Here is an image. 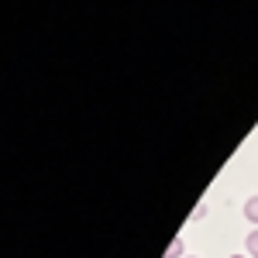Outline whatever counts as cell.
Wrapping results in <instances>:
<instances>
[{
	"instance_id": "1",
	"label": "cell",
	"mask_w": 258,
	"mask_h": 258,
	"mask_svg": "<svg viewBox=\"0 0 258 258\" xmlns=\"http://www.w3.org/2000/svg\"><path fill=\"white\" fill-rule=\"evenodd\" d=\"M244 220L248 224H258V193L244 200Z\"/></svg>"
},
{
	"instance_id": "2",
	"label": "cell",
	"mask_w": 258,
	"mask_h": 258,
	"mask_svg": "<svg viewBox=\"0 0 258 258\" xmlns=\"http://www.w3.org/2000/svg\"><path fill=\"white\" fill-rule=\"evenodd\" d=\"M182 251H186V244H182V238L176 234V238H172V244H169V251H165L162 258H186Z\"/></svg>"
},
{
	"instance_id": "3",
	"label": "cell",
	"mask_w": 258,
	"mask_h": 258,
	"mask_svg": "<svg viewBox=\"0 0 258 258\" xmlns=\"http://www.w3.org/2000/svg\"><path fill=\"white\" fill-rule=\"evenodd\" d=\"M244 251H248L251 258H258V227L248 234V238H244Z\"/></svg>"
},
{
	"instance_id": "4",
	"label": "cell",
	"mask_w": 258,
	"mask_h": 258,
	"mask_svg": "<svg viewBox=\"0 0 258 258\" xmlns=\"http://www.w3.org/2000/svg\"><path fill=\"white\" fill-rule=\"evenodd\" d=\"M231 258H251V255H231Z\"/></svg>"
},
{
	"instance_id": "5",
	"label": "cell",
	"mask_w": 258,
	"mask_h": 258,
	"mask_svg": "<svg viewBox=\"0 0 258 258\" xmlns=\"http://www.w3.org/2000/svg\"><path fill=\"white\" fill-rule=\"evenodd\" d=\"M189 258H193V255H189Z\"/></svg>"
}]
</instances>
